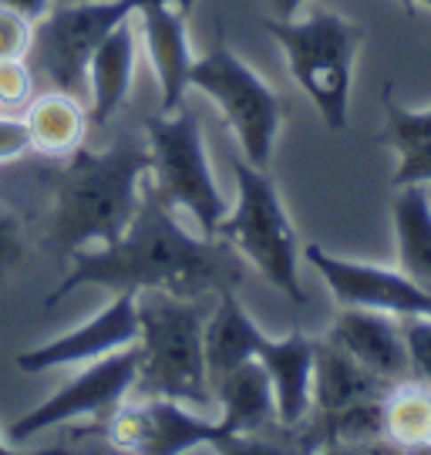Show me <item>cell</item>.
<instances>
[{
    "label": "cell",
    "mask_w": 431,
    "mask_h": 455,
    "mask_svg": "<svg viewBox=\"0 0 431 455\" xmlns=\"http://www.w3.org/2000/svg\"><path fill=\"white\" fill-rule=\"evenodd\" d=\"M139 361H142L139 344H128V347H118L112 355H105V358H95L92 368H84L58 395H51L48 402H41L24 419H17L11 425V439L24 442L37 435V432H44V428H51V425L75 422L81 415H105L108 408L122 405V398L135 388Z\"/></svg>",
    "instance_id": "cell-10"
},
{
    "label": "cell",
    "mask_w": 431,
    "mask_h": 455,
    "mask_svg": "<svg viewBox=\"0 0 431 455\" xmlns=\"http://www.w3.org/2000/svg\"><path fill=\"white\" fill-rule=\"evenodd\" d=\"M148 4H179L189 11L196 0H71L34 24V48L41 68L58 92L84 98L88 92V61L108 34L139 14Z\"/></svg>",
    "instance_id": "cell-8"
},
{
    "label": "cell",
    "mask_w": 431,
    "mask_h": 455,
    "mask_svg": "<svg viewBox=\"0 0 431 455\" xmlns=\"http://www.w3.org/2000/svg\"><path fill=\"white\" fill-rule=\"evenodd\" d=\"M307 260L344 307H371L395 314V317H431V293L418 287L401 270H384L374 263H354L331 257L323 246H307Z\"/></svg>",
    "instance_id": "cell-12"
},
{
    "label": "cell",
    "mask_w": 431,
    "mask_h": 455,
    "mask_svg": "<svg viewBox=\"0 0 431 455\" xmlns=\"http://www.w3.org/2000/svg\"><path fill=\"white\" fill-rule=\"evenodd\" d=\"M401 274L431 293V203L421 182L398 186L391 203Z\"/></svg>",
    "instance_id": "cell-20"
},
{
    "label": "cell",
    "mask_w": 431,
    "mask_h": 455,
    "mask_svg": "<svg viewBox=\"0 0 431 455\" xmlns=\"http://www.w3.org/2000/svg\"><path fill=\"white\" fill-rule=\"evenodd\" d=\"M28 148H31V135H28L24 118H7V115H0V163L24 156Z\"/></svg>",
    "instance_id": "cell-28"
},
{
    "label": "cell",
    "mask_w": 431,
    "mask_h": 455,
    "mask_svg": "<svg viewBox=\"0 0 431 455\" xmlns=\"http://www.w3.org/2000/svg\"><path fill=\"white\" fill-rule=\"evenodd\" d=\"M233 169H236L240 199H236V210L219 220L216 236L240 246L243 257L276 291L287 293L293 304H307L300 276H297V233H293V223L283 210L276 186L263 169L250 165L246 159H240Z\"/></svg>",
    "instance_id": "cell-5"
},
{
    "label": "cell",
    "mask_w": 431,
    "mask_h": 455,
    "mask_svg": "<svg viewBox=\"0 0 431 455\" xmlns=\"http://www.w3.org/2000/svg\"><path fill=\"white\" fill-rule=\"evenodd\" d=\"M189 84L206 92L219 105L229 129L240 139L246 163L256 169H267L276 132H280L283 115H287L280 95L256 75L253 68L243 65L223 37L203 58H192Z\"/></svg>",
    "instance_id": "cell-7"
},
{
    "label": "cell",
    "mask_w": 431,
    "mask_h": 455,
    "mask_svg": "<svg viewBox=\"0 0 431 455\" xmlns=\"http://www.w3.org/2000/svg\"><path fill=\"white\" fill-rule=\"evenodd\" d=\"M401 334L408 347V374L431 388V317H401Z\"/></svg>",
    "instance_id": "cell-24"
},
{
    "label": "cell",
    "mask_w": 431,
    "mask_h": 455,
    "mask_svg": "<svg viewBox=\"0 0 431 455\" xmlns=\"http://www.w3.org/2000/svg\"><path fill=\"white\" fill-rule=\"evenodd\" d=\"M11 452V449H7V445H4V439H0V455H7Z\"/></svg>",
    "instance_id": "cell-31"
},
{
    "label": "cell",
    "mask_w": 431,
    "mask_h": 455,
    "mask_svg": "<svg viewBox=\"0 0 431 455\" xmlns=\"http://www.w3.org/2000/svg\"><path fill=\"white\" fill-rule=\"evenodd\" d=\"M148 132V159L156 176V193L169 206H182L196 216L206 236H216V227L226 216V199L212 180L206 159V139L196 112L179 105L176 112L156 115L145 122Z\"/></svg>",
    "instance_id": "cell-6"
},
{
    "label": "cell",
    "mask_w": 431,
    "mask_h": 455,
    "mask_svg": "<svg viewBox=\"0 0 431 455\" xmlns=\"http://www.w3.org/2000/svg\"><path fill=\"white\" fill-rule=\"evenodd\" d=\"M142 14V34L148 44V58L156 68V78L162 88V115L176 112L189 88L192 51L186 37V7L179 4H148Z\"/></svg>",
    "instance_id": "cell-16"
},
{
    "label": "cell",
    "mask_w": 431,
    "mask_h": 455,
    "mask_svg": "<svg viewBox=\"0 0 431 455\" xmlns=\"http://www.w3.org/2000/svg\"><path fill=\"white\" fill-rule=\"evenodd\" d=\"M391 381L371 374L334 341H314V391L327 442L381 435V398Z\"/></svg>",
    "instance_id": "cell-9"
},
{
    "label": "cell",
    "mask_w": 431,
    "mask_h": 455,
    "mask_svg": "<svg viewBox=\"0 0 431 455\" xmlns=\"http://www.w3.org/2000/svg\"><path fill=\"white\" fill-rule=\"evenodd\" d=\"M24 125L31 135V148H37L41 156H51V159H68L84 142L88 115L75 95L54 92V95H41L34 101L24 115Z\"/></svg>",
    "instance_id": "cell-22"
},
{
    "label": "cell",
    "mask_w": 431,
    "mask_h": 455,
    "mask_svg": "<svg viewBox=\"0 0 431 455\" xmlns=\"http://www.w3.org/2000/svg\"><path fill=\"white\" fill-rule=\"evenodd\" d=\"M256 361L267 368L273 385V405L276 419L290 428L307 419L310 411V391H314V341L293 331L283 341H263Z\"/></svg>",
    "instance_id": "cell-17"
},
{
    "label": "cell",
    "mask_w": 431,
    "mask_h": 455,
    "mask_svg": "<svg viewBox=\"0 0 431 455\" xmlns=\"http://www.w3.org/2000/svg\"><path fill=\"white\" fill-rule=\"evenodd\" d=\"M108 439L115 449L148 455H179L196 445L236 452V442L219 428V422L196 419L182 402L172 398H148L145 405H115L108 419Z\"/></svg>",
    "instance_id": "cell-11"
},
{
    "label": "cell",
    "mask_w": 431,
    "mask_h": 455,
    "mask_svg": "<svg viewBox=\"0 0 431 455\" xmlns=\"http://www.w3.org/2000/svg\"><path fill=\"white\" fill-rule=\"evenodd\" d=\"M135 291H118L108 307L95 314L92 321L68 331L54 341L41 344L34 351H24L14 358V368L24 374H41L78 361H95L112 355L118 347L139 341V310H135Z\"/></svg>",
    "instance_id": "cell-13"
},
{
    "label": "cell",
    "mask_w": 431,
    "mask_h": 455,
    "mask_svg": "<svg viewBox=\"0 0 431 455\" xmlns=\"http://www.w3.org/2000/svg\"><path fill=\"white\" fill-rule=\"evenodd\" d=\"M270 4H273V11H276L280 20H290V17L300 11V4H304V0H270Z\"/></svg>",
    "instance_id": "cell-30"
},
{
    "label": "cell",
    "mask_w": 431,
    "mask_h": 455,
    "mask_svg": "<svg viewBox=\"0 0 431 455\" xmlns=\"http://www.w3.org/2000/svg\"><path fill=\"white\" fill-rule=\"evenodd\" d=\"M139 378L148 398H172L182 405H206L212 388L203 355V310L192 297L165 291H139Z\"/></svg>",
    "instance_id": "cell-3"
},
{
    "label": "cell",
    "mask_w": 431,
    "mask_h": 455,
    "mask_svg": "<svg viewBox=\"0 0 431 455\" xmlns=\"http://www.w3.org/2000/svg\"><path fill=\"white\" fill-rule=\"evenodd\" d=\"M34 48V24L0 7V61H17Z\"/></svg>",
    "instance_id": "cell-25"
},
{
    "label": "cell",
    "mask_w": 431,
    "mask_h": 455,
    "mask_svg": "<svg viewBox=\"0 0 431 455\" xmlns=\"http://www.w3.org/2000/svg\"><path fill=\"white\" fill-rule=\"evenodd\" d=\"M404 4H428L431 7V0H404Z\"/></svg>",
    "instance_id": "cell-32"
},
{
    "label": "cell",
    "mask_w": 431,
    "mask_h": 455,
    "mask_svg": "<svg viewBox=\"0 0 431 455\" xmlns=\"http://www.w3.org/2000/svg\"><path fill=\"white\" fill-rule=\"evenodd\" d=\"M381 435L404 449H431V388L401 378L381 398Z\"/></svg>",
    "instance_id": "cell-23"
},
{
    "label": "cell",
    "mask_w": 431,
    "mask_h": 455,
    "mask_svg": "<svg viewBox=\"0 0 431 455\" xmlns=\"http://www.w3.org/2000/svg\"><path fill=\"white\" fill-rule=\"evenodd\" d=\"M384 142L398 152V172L391 180L395 189L411 182H431V108H401L391 95V84H384Z\"/></svg>",
    "instance_id": "cell-21"
},
{
    "label": "cell",
    "mask_w": 431,
    "mask_h": 455,
    "mask_svg": "<svg viewBox=\"0 0 431 455\" xmlns=\"http://www.w3.org/2000/svg\"><path fill=\"white\" fill-rule=\"evenodd\" d=\"M327 341H334L340 351H347L357 364H364L371 374L384 381H401L408 378V347L401 324H395L384 310L371 307H347L337 317Z\"/></svg>",
    "instance_id": "cell-14"
},
{
    "label": "cell",
    "mask_w": 431,
    "mask_h": 455,
    "mask_svg": "<svg viewBox=\"0 0 431 455\" xmlns=\"http://www.w3.org/2000/svg\"><path fill=\"white\" fill-rule=\"evenodd\" d=\"M0 7L14 11V14L28 17L31 24H41L44 17L54 11V0H0Z\"/></svg>",
    "instance_id": "cell-29"
},
{
    "label": "cell",
    "mask_w": 431,
    "mask_h": 455,
    "mask_svg": "<svg viewBox=\"0 0 431 455\" xmlns=\"http://www.w3.org/2000/svg\"><path fill=\"white\" fill-rule=\"evenodd\" d=\"M135 78V31L122 20L88 61V92H92V122L105 125L128 101Z\"/></svg>",
    "instance_id": "cell-19"
},
{
    "label": "cell",
    "mask_w": 431,
    "mask_h": 455,
    "mask_svg": "<svg viewBox=\"0 0 431 455\" xmlns=\"http://www.w3.org/2000/svg\"><path fill=\"white\" fill-rule=\"evenodd\" d=\"M24 260V236H20V223L14 212L0 206V274L11 270Z\"/></svg>",
    "instance_id": "cell-27"
},
{
    "label": "cell",
    "mask_w": 431,
    "mask_h": 455,
    "mask_svg": "<svg viewBox=\"0 0 431 455\" xmlns=\"http://www.w3.org/2000/svg\"><path fill=\"white\" fill-rule=\"evenodd\" d=\"M152 169L148 148L115 146L105 152L75 148L54 176L51 243L61 253L112 243L139 210V180Z\"/></svg>",
    "instance_id": "cell-2"
},
{
    "label": "cell",
    "mask_w": 431,
    "mask_h": 455,
    "mask_svg": "<svg viewBox=\"0 0 431 455\" xmlns=\"http://www.w3.org/2000/svg\"><path fill=\"white\" fill-rule=\"evenodd\" d=\"M267 334H259L250 314L236 300V287L219 291V304L212 310L209 324L203 327V355H206V378L209 388L226 378L233 368H240L246 361L256 358V351L263 347Z\"/></svg>",
    "instance_id": "cell-18"
},
{
    "label": "cell",
    "mask_w": 431,
    "mask_h": 455,
    "mask_svg": "<svg viewBox=\"0 0 431 455\" xmlns=\"http://www.w3.org/2000/svg\"><path fill=\"white\" fill-rule=\"evenodd\" d=\"M212 398L223 408L219 428L236 442V452H280L267 442L246 439L250 432H256V428H263L267 422L276 419L270 374L259 361H246L240 368H233L226 378H219L212 385Z\"/></svg>",
    "instance_id": "cell-15"
},
{
    "label": "cell",
    "mask_w": 431,
    "mask_h": 455,
    "mask_svg": "<svg viewBox=\"0 0 431 455\" xmlns=\"http://www.w3.org/2000/svg\"><path fill=\"white\" fill-rule=\"evenodd\" d=\"M263 31L273 34V41L283 48L293 82L314 101L323 125L331 132L347 129L354 54L361 44V31L327 11L304 20H263Z\"/></svg>",
    "instance_id": "cell-4"
},
{
    "label": "cell",
    "mask_w": 431,
    "mask_h": 455,
    "mask_svg": "<svg viewBox=\"0 0 431 455\" xmlns=\"http://www.w3.org/2000/svg\"><path fill=\"white\" fill-rule=\"evenodd\" d=\"M34 92L31 71L24 68V58L17 61H0V105L4 108H20Z\"/></svg>",
    "instance_id": "cell-26"
},
{
    "label": "cell",
    "mask_w": 431,
    "mask_h": 455,
    "mask_svg": "<svg viewBox=\"0 0 431 455\" xmlns=\"http://www.w3.org/2000/svg\"><path fill=\"white\" fill-rule=\"evenodd\" d=\"M71 274L44 297V307L58 304L78 287L108 291H165L172 297H206L236 287L243 280L240 260L226 243L196 240L176 223L169 203L156 189L142 193L139 210L112 243L81 246L71 253Z\"/></svg>",
    "instance_id": "cell-1"
}]
</instances>
